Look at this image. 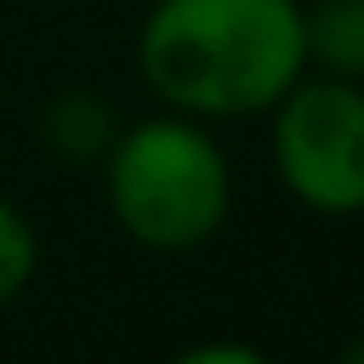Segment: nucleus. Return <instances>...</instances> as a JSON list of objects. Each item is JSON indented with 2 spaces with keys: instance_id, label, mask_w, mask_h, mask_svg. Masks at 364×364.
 <instances>
[{
  "instance_id": "nucleus-1",
  "label": "nucleus",
  "mask_w": 364,
  "mask_h": 364,
  "mask_svg": "<svg viewBox=\"0 0 364 364\" xmlns=\"http://www.w3.org/2000/svg\"><path fill=\"white\" fill-rule=\"evenodd\" d=\"M131 63L159 108L205 125L262 119L307 74L301 0H154Z\"/></svg>"
},
{
  "instance_id": "nucleus-2",
  "label": "nucleus",
  "mask_w": 364,
  "mask_h": 364,
  "mask_svg": "<svg viewBox=\"0 0 364 364\" xmlns=\"http://www.w3.org/2000/svg\"><path fill=\"white\" fill-rule=\"evenodd\" d=\"M97 171L114 228L154 256L205 250L233 216V159L216 125L176 108L125 119Z\"/></svg>"
},
{
  "instance_id": "nucleus-3",
  "label": "nucleus",
  "mask_w": 364,
  "mask_h": 364,
  "mask_svg": "<svg viewBox=\"0 0 364 364\" xmlns=\"http://www.w3.org/2000/svg\"><path fill=\"white\" fill-rule=\"evenodd\" d=\"M273 182L313 216H364V80L307 68L267 114Z\"/></svg>"
},
{
  "instance_id": "nucleus-4",
  "label": "nucleus",
  "mask_w": 364,
  "mask_h": 364,
  "mask_svg": "<svg viewBox=\"0 0 364 364\" xmlns=\"http://www.w3.org/2000/svg\"><path fill=\"white\" fill-rule=\"evenodd\" d=\"M119 108L91 91V85H68V91H51L46 108H40V148L63 165H97L119 131Z\"/></svg>"
},
{
  "instance_id": "nucleus-5",
  "label": "nucleus",
  "mask_w": 364,
  "mask_h": 364,
  "mask_svg": "<svg viewBox=\"0 0 364 364\" xmlns=\"http://www.w3.org/2000/svg\"><path fill=\"white\" fill-rule=\"evenodd\" d=\"M307 68L364 80V0H301Z\"/></svg>"
},
{
  "instance_id": "nucleus-6",
  "label": "nucleus",
  "mask_w": 364,
  "mask_h": 364,
  "mask_svg": "<svg viewBox=\"0 0 364 364\" xmlns=\"http://www.w3.org/2000/svg\"><path fill=\"white\" fill-rule=\"evenodd\" d=\"M40 273V233L17 199L0 193V307L17 301Z\"/></svg>"
},
{
  "instance_id": "nucleus-7",
  "label": "nucleus",
  "mask_w": 364,
  "mask_h": 364,
  "mask_svg": "<svg viewBox=\"0 0 364 364\" xmlns=\"http://www.w3.org/2000/svg\"><path fill=\"white\" fill-rule=\"evenodd\" d=\"M176 358L182 364H262V347H250V341H193Z\"/></svg>"
},
{
  "instance_id": "nucleus-8",
  "label": "nucleus",
  "mask_w": 364,
  "mask_h": 364,
  "mask_svg": "<svg viewBox=\"0 0 364 364\" xmlns=\"http://www.w3.org/2000/svg\"><path fill=\"white\" fill-rule=\"evenodd\" d=\"M341 364H364V336H353V341L341 347Z\"/></svg>"
}]
</instances>
